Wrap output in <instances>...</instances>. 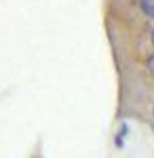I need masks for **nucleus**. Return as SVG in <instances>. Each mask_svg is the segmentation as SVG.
<instances>
[{"mask_svg":"<svg viewBox=\"0 0 154 158\" xmlns=\"http://www.w3.org/2000/svg\"><path fill=\"white\" fill-rule=\"evenodd\" d=\"M152 120H154V110H152Z\"/></svg>","mask_w":154,"mask_h":158,"instance_id":"f257e3e1","label":"nucleus"},{"mask_svg":"<svg viewBox=\"0 0 154 158\" xmlns=\"http://www.w3.org/2000/svg\"><path fill=\"white\" fill-rule=\"evenodd\" d=\"M152 44H154V34H152Z\"/></svg>","mask_w":154,"mask_h":158,"instance_id":"f03ea898","label":"nucleus"}]
</instances>
